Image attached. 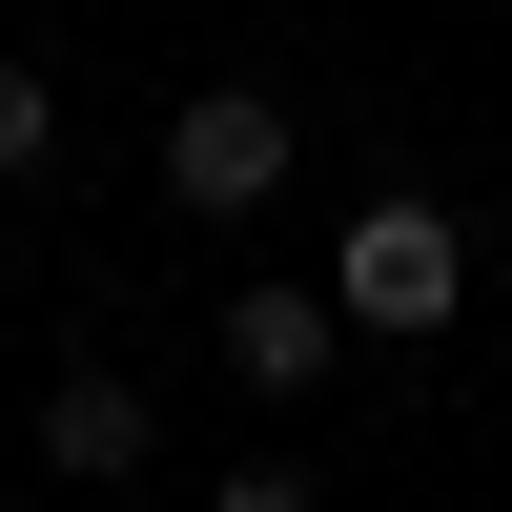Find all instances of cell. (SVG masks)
<instances>
[{
	"instance_id": "obj_1",
	"label": "cell",
	"mask_w": 512,
	"mask_h": 512,
	"mask_svg": "<svg viewBox=\"0 0 512 512\" xmlns=\"http://www.w3.org/2000/svg\"><path fill=\"white\" fill-rule=\"evenodd\" d=\"M328 308H349L369 349H431V328L472 308V226H451L431 185H390V205H349V226H328Z\"/></svg>"
},
{
	"instance_id": "obj_5",
	"label": "cell",
	"mask_w": 512,
	"mask_h": 512,
	"mask_svg": "<svg viewBox=\"0 0 512 512\" xmlns=\"http://www.w3.org/2000/svg\"><path fill=\"white\" fill-rule=\"evenodd\" d=\"M41 164H62V82L0 62V185H41Z\"/></svg>"
},
{
	"instance_id": "obj_2",
	"label": "cell",
	"mask_w": 512,
	"mask_h": 512,
	"mask_svg": "<svg viewBox=\"0 0 512 512\" xmlns=\"http://www.w3.org/2000/svg\"><path fill=\"white\" fill-rule=\"evenodd\" d=\"M287 164H308V103H267V82H185L164 103V205L185 226H267Z\"/></svg>"
},
{
	"instance_id": "obj_6",
	"label": "cell",
	"mask_w": 512,
	"mask_h": 512,
	"mask_svg": "<svg viewBox=\"0 0 512 512\" xmlns=\"http://www.w3.org/2000/svg\"><path fill=\"white\" fill-rule=\"evenodd\" d=\"M205 512H328V472H308V451H226V472H205Z\"/></svg>"
},
{
	"instance_id": "obj_4",
	"label": "cell",
	"mask_w": 512,
	"mask_h": 512,
	"mask_svg": "<svg viewBox=\"0 0 512 512\" xmlns=\"http://www.w3.org/2000/svg\"><path fill=\"white\" fill-rule=\"evenodd\" d=\"M144 451H164V410L123 390V369H62V390H41V472H62V492H123Z\"/></svg>"
},
{
	"instance_id": "obj_3",
	"label": "cell",
	"mask_w": 512,
	"mask_h": 512,
	"mask_svg": "<svg viewBox=\"0 0 512 512\" xmlns=\"http://www.w3.org/2000/svg\"><path fill=\"white\" fill-rule=\"evenodd\" d=\"M349 349H369V328L328 308V267H246V287H226V390H246V410H308Z\"/></svg>"
}]
</instances>
